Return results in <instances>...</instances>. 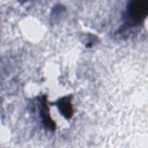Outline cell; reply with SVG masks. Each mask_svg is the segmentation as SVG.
Listing matches in <instances>:
<instances>
[{"label": "cell", "mask_w": 148, "mask_h": 148, "mask_svg": "<svg viewBox=\"0 0 148 148\" xmlns=\"http://www.w3.org/2000/svg\"><path fill=\"white\" fill-rule=\"evenodd\" d=\"M71 100L72 96L68 95L62 97L56 102L60 112L66 119H70L73 113Z\"/></svg>", "instance_id": "3957f363"}, {"label": "cell", "mask_w": 148, "mask_h": 148, "mask_svg": "<svg viewBox=\"0 0 148 148\" xmlns=\"http://www.w3.org/2000/svg\"><path fill=\"white\" fill-rule=\"evenodd\" d=\"M147 13L148 1L147 0L132 1L127 5V18L132 25L141 23L146 18Z\"/></svg>", "instance_id": "6da1fadb"}, {"label": "cell", "mask_w": 148, "mask_h": 148, "mask_svg": "<svg viewBox=\"0 0 148 148\" xmlns=\"http://www.w3.org/2000/svg\"><path fill=\"white\" fill-rule=\"evenodd\" d=\"M40 114L45 127L50 131H55L56 129V124L51 117L49 108L47 104V98L46 96H43L41 100Z\"/></svg>", "instance_id": "7a4b0ae2"}]
</instances>
